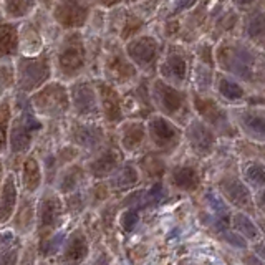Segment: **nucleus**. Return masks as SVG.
I'll return each instance as SVG.
<instances>
[{
  "mask_svg": "<svg viewBox=\"0 0 265 265\" xmlns=\"http://www.w3.org/2000/svg\"><path fill=\"white\" fill-rule=\"evenodd\" d=\"M40 131V123L35 120V116L30 111H24L15 118L12 134H10V146L12 153L20 154L30 149V144L34 141L35 134Z\"/></svg>",
  "mask_w": 265,
  "mask_h": 265,
  "instance_id": "f03ea898",
  "label": "nucleus"
},
{
  "mask_svg": "<svg viewBox=\"0 0 265 265\" xmlns=\"http://www.w3.org/2000/svg\"><path fill=\"white\" fill-rule=\"evenodd\" d=\"M172 184L182 191H196L199 187V174L191 166H179L172 171Z\"/></svg>",
  "mask_w": 265,
  "mask_h": 265,
  "instance_id": "dca6fc26",
  "label": "nucleus"
},
{
  "mask_svg": "<svg viewBox=\"0 0 265 265\" xmlns=\"http://www.w3.org/2000/svg\"><path fill=\"white\" fill-rule=\"evenodd\" d=\"M220 191L224 192V196L234 205H239V207H250V202H252L250 192H248V189L239 179L227 177V179L220 181Z\"/></svg>",
  "mask_w": 265,
  "mask_h": 265,
  "instance_id": "9d476101",
  "label": "nucleus"
},
{
  "mask_svg": "<svg viewBox=\"0 0 265 265\" xmlns=\"http://www.w3.org/2000/svg\"><path fill=\"white\" fill-rule=\"evenodd\" d=\"M187 141L197 154L207 156L214 149L215 136L210 129L202 123H192L187 129Z\"/></svg>",
  "mask_w": 265,
  "mask_h": 265,
  "instance_id": "6e6552de",
  "label": "nucleus"
},
{
  "mask_svg": "<svg viewBox=\"0 0 265 265\" xmlns=\"http://www.w3.org/2000/svg\"><path fill=\"white\" fill-rule=\"evenodd\" d=\"M144 139V128L141 123H128L121 131V146L126 151H134Z\"/></svg>",
  "mask_w": 265,
  "mask_h": 265,
  "instance_id": "412c9836",
  "label": "nucleus"
},
{
  "mask_svg": "<svg viewBox=\"0 0 265 265\" xmlns=\"http://www.w3.org/2000/svg\"><path fill=\"white\" fill-rule=\"evenodd\" d=\"M245 177L252 186H255V187L265 186V167L262 164H258V163H253L250 166H247Z\"/></svg>",
  "mask_w": 265,
  "mask_h": 265,
  "instance_id": "2f4dec72",
  "label": "nucleus"
},
{
  "mask_svg": "<svg viewBox=\"0 0 265 265\" xmlns=\"http://www.w3.org/2000/svg\"><path fill=\"white\" fill-rule=\"evenodd\" d=\"M15 205H17V186L14 174H9L0 194V224H5L12 217Z\"/></svg>",
  "mask_w": 265,
  "mask_h": 265,
  "instance_id": "ddd939ff",
  "label": "nucleus"
},
{
  "mask_svg": "<svg viewBox=\"0 0 265 265\" xmlns=\"http://www.w3.org/2000/svg\"><path fill=\"white\" fill-rule=\"evenodd\" d=\"M98 90H100L101 105H103V110H105L106 120L110 123L121 121L123 110H121V101H120L118 93L111 88L110 85H105V83H100Z\"/></svg>",
  "mask_w": 265,
  "mask_h": 265,
  "instance_id": "9b49d317",
  "label": "nucleus"
},
{
  "mask_svg": "<svg viewBox=\"0 0 265 265\" xmlns=\"http://www.w3.org/2000/svg\"><path fill=\"white\" fill-rule=\"evenodd\" d=\"M20 244L12 232L0 234V265H15L19 260Z\"/></svg>",
  "mask_w": 265,
  "mask_h": 265,
  "instance_id": "2eb2a0df",
  "label": "nucleus"
},
{
  "mask_svg": "<svg viewBox=\"0 0 265 265\" xmlns=\"http://www.w3.org/2000/svg\"><path fill=\"white\" fill-rule=\"evenodd\" d=\"M19 48V32L14 25H0V58L14 55Z\"/></svg>",
  "mask_w": 265,
  "mask_h": 265,
  "instance_id": "aec40b11",
  "label": "nucleus"
},
{
  "mask_svg": "<svg viewBox=\"0 0 265 265\" xmlns=\"http://www.w3.org/2000/svg\"><path fill=\"white\" fill-rule=\"evenodd\" d=\"M78 202H82V197H80V194H75V196H72L68 199V207L70 209H82V204H78Z\"/></svg>",
  "mask_w": 265,
  "mask_h": 265,
  "instance_id": "4c0bfd02",
  "label": "nucleus"
},
{
  "mask_svg": "<svg viewBox=\"0 0 265 265\" xmlns=\"http://www.w3.org/2000/svg\"><path fill=\"white\" fill-rule=\"evenodd\" d=\"M138 210L136 209H128L126 212H123L121 215V225L126 232H131L134 229V225L138 222Z\"/></svg>",
  "mask_w": 265,
  "mask_h": 265,
  "instance_id": "72a5a7b5",
  "label": "nucleus"
},
{
  "mask_svg": "<svg viewBox=\"0 0 265 265\" xmlns=\"http://www.w3.org/2000/svg\"><path fill=\"white\" fill-rule=\"evenodd\" d=\"M14 225L22 234L30 232L32 225H34V204H32V199L25 197L22 201L20 207L17 210V215L14 217Z\"/></svg>",
  "mask_w": 265,
  "mask_h": 265,
  "instance_id": "4be33fe9",
  "label": "nucleus"
},
{
  "mask_svg": "<svg viewBox=\"0 0 265 265\" xmlns=\"http://www.w3.org/2000/svg\"><path fill=\"white\" fill-rule=\"evenodd\" d=\"M196 108L199 110V113L205 118L207 121H210L214 124V126L217 128H224L227 124L225 120V113L220 110V108L215 105L214 101H209V100H201L197 96L196 98Z\"/></svg>",
  "mask_w": 265,
  "mask_h": 265,
  "instance_id": "a211bd4d",
  "label": "nucleus"
},
{
  "mask_svg": "<svg viewBox=\"0 0 265 265\" xmlns=\"http://www.w3.org/2000/svg\"><path fill=\"white\" fill-rule=\"evenodd\" d=\"M156 96H158L159 106L163 108V111L171 116H176L177 113L182 110L184 106V95L179 91L169 88L163 83L156 85Z\"/></svg>",
  "mask_w": 265,
  "mask_h": 265,
  "instance_id": "f8f14e48",
  "label": "nucleus"
},
{
  "mask_svg": "<svg viewBox=\"0 0 265 265\" xmlns=\"http://www.w3.org/2000/svg\"><path fill=\"white\" fill-rule=\"evenodd\" d=\"M220 93H222L225 98L237 100V98H240L244 91H242L235 83H232V82H224L222 85H220Z\"/></svg>",
  "mask_w": 265,
  "mask_h": 265,
  "instance_id": "f704fd0d",
  "label": "nucleus"
},
{
  "mask_svg": "<svg viewBox=\"0 0 265 265\" xmlns=\"http://www.w3.org/2000/svg\"><path fill=\"white\" fill-rule=\"evenodd\" d=\"M138 182V171L136 167L126 164L123 169L118 172V176L113 179V187L118 189V191H128V189H133Z\"/></svg>",
  "mask_w": 265,
  "mask_h": 265,
  "instance_id": "393cba45",
  "label": "nucleus"
},
{
  "mask_svg": "<svg viewBox=\"0 0 265 265\" xmlns=\"http://www.w3.org/2000/svg\"><path fill=\"white\" fill-rule=\"evenodd\" d=\"M234 227L239 234L248 237V239H255L258 234L257 227L253 225V222L247 217L245 214H235L234 215Z\"/></svg>",
  "mask_w": 265,
  "mask_h": 265,
  "instance_id": "c756f323",
  "label": "nucleus"
},
{
  "mask_svg": "<svg viewBox=\"0 0 265 265\" xmlns=\"http://www.w3.org/2000/svg\"><path fill=\"white\" fill-rule=\"evenodd\" d=\"M260 205L265 209V189H263L262 194H260Z\"/></svg>",
  "mask_w": 265,
  "mask_h": 265,
  "instance_id": "ea45409f",
  "label": "nucleus"
},
{
  "mask_svg": "<svg viewBox=\"0 0 265 265\" xmlns=\"http://www.w3.org/2000/svg\"><path fill=\"white\" fill-rule=\"evenodd\" d=\"M2 174H4V166H2V161H0V182H2Z\"/></svg>",
  "mask_w": 265,
  "mask_h": 265,
  "instance_id": "a19ab883",
  "label": "nucleus"
},
{
  "mask_svg": "<svg viewBox=\"0 0 265 265\" xmlns=\"http://www.w3.org/2000/svg\"><path fill=\"white\" fill-rule=\"evenodd\" d=\"M82 179H83V169L80 166H72L63 172L58 187H60L62 192H72L78 187Z\"/></svg>",
  "mask_w": 265,
  "mask_h": 265,
  "instance_id": "a878e982",
  "label": "nucleus"
},
{
  "mask_svg": "<svg viewBox=\"0 0 265 265\" xmlns=\"http://www.w3.org/2000/svg\"><path fill=\"white\" fill-rule=\"evenodd\" d=\"M244 124L253 138L265 139V116L260 113H247L244 115Z\"/></svg>",
  "mask_w": 265,
  "mask_h": 265,
  "instance_id": "bb28decb",
  "label": "nucleus"
},
{
  "mask_svg": "<svg viewBox=\"0 0 265 265\" xmlns=\"http://www.w3.org/2000/svg\"><path fill=\"white\" fill-rule=\"evenodd\" d=\"M73 138H75V141H77L80 146L91 149V148H95V146L100 144L101 138H103V133H101V129H98V128L78 126L73 131Z\"/></svg>",
  "mask_w": 265,
  "mask_h": 265,
  "instance_id": "5701e85b",
  "label": "nucleus"
},
{
  "mask_svg": "<svg viewBox=\"0 0 265 265\" xmlns=\"http://www.w3.org/2000/svg\"><path fill=\"white\" fill-rule=\"evenodd\" d=\"M22 182L27 192H35L40 187L42 182V171L40 164L35 158H27L24 161V169H22Z\"/></svg>",
  "mask_w": 265,
  "mask_h": 265,
  "instance_id": "f3484780",
  "label": "nucleus"
},
{
  "mask_svg": "<svg viewBox=\"0 0 265 265\" xmlns=\"http://www.w3.org/2000/svg\"><path fill=\"white\" fill-rule=\"evenodd\" d=\"M63 239L62 234H58L55 237H52V239H42L40 242V252L43 253V255H52V253L57 252L58 245H60V240Z\"/></svg>",
  "mask_w": 265,
  "mask_h": 265,
  "instance_id": "473e14b6",
  "label": "nucleus"
},
{
  "mask_svg": "<svg viewBox=\"0 0 265 265\" xmlns=\"http://www.w3.org/2000/svg\"><path fill=\"white\" fill-rule=\"evenodd\" d=\"M58 67L67 77H75L85 67V48L78 35H72L65 40L58 53Z\"/></svg>",
  "mask_w": 265,
  "mask_h": 265,
  "instance_id": "20e7f679",
  "label": "nucleus"
},
{
  "mask_svg": "<svg viewBox=\"0 0 265 265\" xmlns=\"http://www.w3.org/2000/svg\"><path fill=\"white\" fill-rule=\"evenodd\" d=\"M106 186H98V187H95V197L96 199H105L106 197Z\"/></svg>",
  "mask_w": 265,
  "mask_h": 265,
  "instance_id": "58836bf2",
  "label": "nucleus"
},
{
  "mask_svg": "<svg viewBox=\"0 0 265 265\" xmlns=\"http://www.w3.org/2000/svg\"><path fill=\"white\" fill-rule=\"evenodd\" d=\"M63 207L62 202L55 194H45L39 205V227L42 239H47L57 227L58 220L62 217Z\"/></svg>",
  "mask_w": 265,
  "mask_h": 265,
  "instance_id": "423d86ee",
  "label": "nucleus"
},
{
  "mask_svg": "<svg viewBox=\"0 0 265 265\" xmlns=\"http://www.w3.org/2000/svg\"><path fill=\"white\" fill-rule=\"evenodd\" d=\"M149 136L158 149L171 151L179 143L181 131L164 118H154L149 121Z\"/></svg>",
  "mask_w": 265,
  "mask_h": 265,
  "instance_id": "39448f33",
  "label": "nucleus"
},
{
  "mask_svg": "<svg viewBox=\"0 0 265 265\" xmlns=\"http://www.w3.org/2000/svg\"><path fill=\"white\" fill-rule=\"evenodd\" d=\"M5 10L10 17H22L27 15L35 5V0H4Z\"/></svg>",
  "mask_w": 265,
  "mask_h": 265,
  "instance_id": "cd10ccee",
  "label": "nucleus"
},
{
  "mask_svg": "<svg viewBox=\"0 0 265 265\" xmlns=\"http://www.w3.org/2000/svg\"><path fill=\"white\" fill-rule=\"evenodd\" d=\"M50 77L47 58H24L19 63V85L24 91L39 88Z\"/></svg>",
  "mask_w": 265,
  "mask_h": 265,
  "instance_id": "7ed1b4c3",
  "label": "nucleus"
},
{
  "mask_svg": "<svg viewBox=\"0 0 265 265\" xmlns=\"http://www.w3.org/2000/svg\"><path fill=\"white\" fill-rule=\"evenodd\" d=\"M148 197H149V201H153V202H163L164 199L167 197L166 187H164V186H163V184H161V182L154 184V186L149 189V194H148Z\"/></svg>",
  "mask_w": 265,
  "mask_h": 265,
  "instance_id": "c9c22d12",
  "label": "nucleus"
},
{
  "mask_svg": "<svg viewBox=\"0 0 265 265\" xmlns=\"http://www.w3.org/2000/svg\"><path fill=\"white\" fill-rule=\"evenodd\" d=\"M9 123H10V106L7 101H2L0 103V153L7 146Z\"/></svg>",
  "mask_w": 265,
  "mask_h": 265,
  "instance_id": "c85d7f7f",
  "label": "nucleus"
},
{
  "mask_svg": "<svg viewBox=\"0 0 265 265\" xmlns=\"http://www.w3.org/2000/svg\"><path fill=\"white\" fill-rule=\"evenodd\" d=\"M86 255H88V242L83 232H73L70 235V239L65 245L63 250V262L68 265H77L80 262H83Z\"/></svg>",
  "mask_w": 265,
  "mask_h": 265,
  "instance_id": "1a4fd4ad",
  "label": "nucleus"
},
{
  "mask_svg": "<svg viewBox=\"0 0 265 265\" xmlns=\"http://www.w3.org/2000/svg\"><path fill=\"white\" fill-rule=\"evenodd\" d=\"M34 105L42 115L62 116L68 110V95L62 85L52 83L34 96Z\"/></svg>",
  "mask_w": 265,
  "mask_h": 265,
  "instance_id": "f257e3e1",
  "label": "nucleus"
},
{
  "mask_svg": "<svg viewBox=\"0 0 265 265\" xmlns=\"http://www.w3.org/2000/svg\"><path fill=\"white\" fill-rule=\"evenodd\" d=\"M86 15H88V9L80 0H62L55 9V19L68 29L83 25Z\"/></svg>",
  "mask_w": 265,
  "mask_h": 265,
  "instance_id": "0eeeda50",
  "label": "nucleus"
},
{
  "mask_svg": "<svg viewBox=\"0 0 265 265\" xmlns=\"http://www.w3.org/2000/svg\"><path fill=\"white\" fill-rule=\"evenodd\" d=\"M118 163H120V156H118L115 148H108L96 158L95 161H91L90 164V171L95 177H106L110 176L113 171L116 169Z\"/></svg>",
  "mask_w": 265,
  "mask_h": 265,
  "instance_id": "4468645a",
  "label": "nucleus"
},
{
  "mask_svg": "<svg viewBox=\"0 0 265 265\" xmlns=\"http://www.w3.org/2000/svg\"><path fill=\"white\" fill-rule=\"evenodd\" d=\"M73 101L80 115H90V113H95L96 110L93 90L86 85H80L73 90Z\"/></svg>",
  "mask_w": 265,
  "mask_h": 265,
  "instance_id": "6ab92c4d",
  "label": "nucleus"
},
{
  "mask_svg": "<svg viewBox=\"0 0 265 265\" xmlns=\"http://www.w3.org/2000/svg\"><path fill=\"white\" fill-rule=\"evenodd\" d=\"M143 171L148 174V177H159L164 172V163L156 156H146L141 159Z\"/></svg>",
  "mask_w": 265,
  "mask_h": 265,
  "instance_id": "7c9ffc66",
  "label": "nucleus"
},
{
  "mask_svg": "<svg viewBox=\"0 0 265 265\" xmlns=\"http://www.w3.org/2000/svg\"><path fill=\"white\" fill-rule=\"evenodd\" d=\"M108 75H110L111 78H115L116 82H126L134 75V70L133 67L129 65L128 62H124L121 57H111L110 60H108Z\"/></svg>",
  "mask_w": 265,
  "mask_h": 265,
  "instance_id": "b1692460",
  "label": "nucleus"
},
{
  "mask_svg": "<svg viewBox=\"0 0 265 265\" xmlns=\"http://www.w3.org/2000/svg\"><path fill=\"white\" fill-rule=\"evenodd\" d=\"M225 240H229L232 245H237V247H245V240L242 239L239 234H234V232H227L224 235Z\"/></svg>",
  "mask_w": 265,
  "mask_h": 265,
  "instance_id": "e433bc0d",
  "label": "nucleus"
}]
</instances>
